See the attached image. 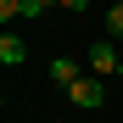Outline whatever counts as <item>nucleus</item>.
<instances>
[{"label":"nucleus","instance_id":"f03ea898","mask_svg":"<svg viewBox=\"0 0 123 123\" xmlns=\"http://www.w3.org/2000/svg\"><path fill=\"white\" fill-rule=\"evenodd\" d=\"M67 101H73L78 112H101V101H106V84H101V78L90 73V78H78V84L67 90Z\"/></svg>","mask_w":123,"mask_h":123},{"label":"nucleus","instance_id":"1a4fd4ad","mask_svg":"<svg viewBox=\"0 0 123 123\" xmlns=\"http://www.w3.org/2000/svg\"><path fill=\"white\" fill-rule=\"evenodd\" d=\"M112 6H123V0H112Z\"/></svg>","mask_w":123,"mask_h":123},{"label":"nucleus","instance_id":"7ed1b4c3","mask_svg":"<svg viewBox=\"0 0 123 123\" xmlns=\"http://www.w3.org/2000/svg\"><path fill=\"white\" fill-rule=\"evenodd\" d=\"M50 78H56L62 90H73V84H78L84 73H78V62H73V56H56V62H50Z\"/></svg>","mask_w":123,"mask_h":123},{"label":"nucleus","instance_id":"39448f33","mask_svg":"<svg viewBox=\"0 0 123 123\" xmlns=\"http://www.w3.org/2000/svg\"><path fill=\"white\" fill-rule=\"evenodd\" d=\"M101 34H106V39H123V6H106V17H101Z\"/></svg>","mask_w":123,"mask_h":123},{"label":"nucleus","instance_id":"6e6552de","mask_svg":"<svg viewBox=\"0 0 123 123\" xmlns=\"http://www.w3.org/2000/svg\"><path fill=\"white\" fill-rule=\"evenodd\" d=\"M62 11H90V0H62Z\"/></svg>","mask_w":123,"mask_h":123},{"label":"nucleus","instance_id":"f257e3e1","mask_svg":"<svg viewBox=\"0 0 123 123\" xmlns=\"http://www.w3.org/2000/svg\"><path fill=\"white\" fill-rule=\"evenodd\" d=\"M90 73H95V78H117V73H123V56H117V45H112L106 34L90 45Z\"/></svg>","mask_w":123,"mask_h":123},{"label":"nucleus","instance_id":"423d86ee","mask_svg":"<svg viewBox=\"0 0 123 123\" xmlns=\"http://www.w3.org/2000/svg\"><path fill=\"white\" fill-rule=\"evenodd\" d=\"M50 6H62V0H23V17H45Z\"/></svg>","mask_w":123,"mask_h":123},{"label":"nucleus","instance_id":"20e7f679","mask_svg":"<svg viewBox=\"0 0 123 123\" xmlns=\"http://www.w3.org/2000/svg\"><path fill=\"white\" fill-rule=\"evenodd\" d=\"M0 62H6V67H17V62H28V45L17 34H0Z\"/></svg>","mask_w":123,"mask_h":123},{"label":"nucleus","instance_id":"0eeeda50","mask_svg":"<svg viewBox=\"0 0 123 123\" xmlns=\"http://www.w3.org/2000/svg\"><path fill=\"white\" fill-rule=\"evenodd\" d=\"M0 17H6V23H11V17H23V0H0Z\"/></svg>","mask_w":123,"mask_h":123}]
</instances>
